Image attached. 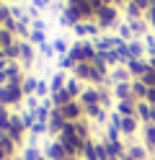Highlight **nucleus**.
I'll return each mask as SVG.
<instances>
[{
	"instance_id": "nucleus-11",
	"label": "nucleus",
	"mask_w": 155,
	"mask_h": 160,
	"mask_svg": "<svg viewBox=\"0 0 155 160\" xmlns=\"http://www.w3.org/2000/svg\"><path fill=\"white\" fill-rule=\"evenodd\" d=\"M78 114H80V108H78L75 103H67V106H65V116L72 119V116H78Z\"/></svg>"
},
{
	"instance_id": "nucleus-3",
	"label": "nucleus",
	"mask_w": 155,
	"mask_h": 160,
	"mask_svg": "<svg viewBox=\"0 0 155 160\" xmlns=\"http://www.w3.org/2000/svg\"><path fill=\"white\" fill-rule=\"evenodd\" d=\"M137 127H140V119L137 116H121V134H134L137 132Z\"/></svg>"
},
{
	"instance_id": "nucleus-12",
	"label": "nucleus",
	"mask_w": 155,
	"mask_h": 160,
	"mask_svg": "<svg viewBox=\"0 0 155 160\" xmlns=\"http://www.w3.org/2000/svg\"><path fill=\"white\" fill-rule=\"evenodd\" d=\"M132 3H134V5H137V8H140V11L145 13V11H147V8L152 5V0H132Z\"/></svg>"
},
{
	"instance_id": "nucleus-6",
	"label": "nucleus",
	"mask_w": 155,
	"mask_h": 160,
	"mask_svg": "<svg viewBox=\"0 0 155 160\" xmlns=\"http://www.w3.org/2000/svg\"><path fill=\"white\" fill-rule=\"evenodd\" d=\"M98 18H101V26H109L114 18H116V13H114V8H109V5H103L101 11H98Z\"/></svg>"
},
{
	"instance_id": "nucleus-13",
	"label": "nucleus",
	"mask_w": 155,
	"mask_h": 160,
	"mask_svg": "<svg viewBox=\"0 0 155 160\" xmlns=\"http://www.w3.org/2000/svg\"><path fill=\"white\" fill-rule=\"evenodd\" d=\"M145 101H147L150 106H155V88H150V91H147V96H145Z\"/></svg>"
},
{
	"instance_id": "nucleus-8",
	"label": "nucleus",
	"mask_w": 155,
	"mask_h": 160,
	"mask_svg": "<svg viewBox=\"0 0 155 160\" xmlns=\"http://www.w3.org/2000/svg\"><path fill=\"white\" fill-rule=\"evenodd\" d=\"M129 28H132V34H147V26H145V18H137V21H129Z\"/></svg>"
},
{
	"instance_id": "nucleus-2",
	"label": "nucleus",
	"mask_w": 155,
	"mask_h": 160,
	"mask_svg": "<svg viewBox=\"0 0 155 160\" xmlns=\"http://www.w3.org/2000/svg\"><path fill=\"white\" fill-rule=\"evenodd\" d=\"M127 70H129V75H134V80H137V78H142L150 70V62H147V59H129Z\"/></svg>"
},
{
	"instance_id": "nucleus-4",
	"label": "nucleus",
	"mask_w": 155,
	"mask_h": 160,
	"mask_svg": "<svg viewBox=\"0 0 155 160\" xmlns=\"http://www.w3.org/2000/svg\"><path fill=\"white\" fill-rule=\"evenodd\" d=\"M142 134H145V147L155 150V124H145L142 127Z\"/></svg>"
},
{
	"instance_id": "nucleus-7",
	"label": "nucleus",
	"mask_w": 155,
	"mask_h": 160,
	"mask_svg": "<svg viewBox=\"0 0 155 160\" xmlns=\"http://www.w3.org/2000/svg\"><path fill=\"white\" fill-rule=\"evenodd\" d=\"M127 49H129V57H132V59H142L145 47H142L140 42H129V44H127Z\"/></svg>"
},
{
	"instance_id": "nucleus-9",
	"label": "nucleus",
	"mask_w": 155,
	"mask_h": 160,
	"mask_svg": "<svg viewBox=\"0 0 155 160\" xmlns=\"http://www.w3.org/2000/svg\"><path fill=\"white\" fill-rule=\"evenodd\" d=\"M145 21H147L150 26H155V3L147 8V11H145Z\"/></svg>"
},
{
	"instance_id": "nucleus-10",
	"label": "nucleus",
	"mask_w": 155,
	"mask_h": 160,
	"mask_svg": "<svg viewBox=\"0 0 155 160\" xmlns=\"http://www.w3.org/2000/svg\"><path fill=\"white\" fill-rule=\"evenodd\" d=\"M119 36H121V39H129V36H132L129 23H119Z\"/></svg>"
},
{
	"instance_id": "nucleus-5",
	"label": "nucleus",
	"mask_w": 155,
	"mask_h": 160,
	"mask_svg": "<svg viewBox=\"0 0 155 160\" xmlns=\"http://www.w3.org/2000/svg\"><path fill=\"white\" fill-rule=\"evenodd\" d=\"M127 155L134 158V160H147V147H145V145H132L127 150Z\"/></svg>"
},
{
	"instance_id": "nucleus-14",
	"label": "nucleus",
	"mask_w": 155,
	"mask_h": 160,
	"mask_svg": "<svg viewBox=\"0 0 155 160\" xmlns=\"http://www.w3.org/2000/svg\"><path fill=\"white\" fill-rule=\"evenodd\" d=\"M150 160H155V158H150Z\"/></svg>"
},
{
	"instance_id": "nucleus-1",
	"label": "nucleus",
	"mask_w": 155,
	"mask_h": 160,
	"mask_svg": "<svg viewBox=\"0 0 155 160\" xmlns=\"http://www.w3.org/2000/svg\"><path fill=\"white\" fill-rule=\"evenodd\" d=\"M137 119H142L145 124H155V106L147 101H137Z\"/></svg>"
}]
</instances>
